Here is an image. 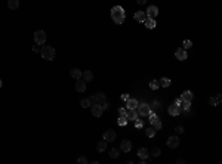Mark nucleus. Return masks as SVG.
<instances>
[{"label": "nucleus", "instance_id": "f257e3e1", "mask_svg": "<svg viewBox=\"0 0 222 164\" xmlns=\"http://www.w3.org/2000/svg\"><path fill=\"white\" fill-rule=\"evenodd\" d=\"M111 18L116 24H123L124 19H126V13H124V9L122 6H114L113 9H111Z\"/></svg>", "mask_w": 222, "mask_h": 164}, {"label": "nucleus", "instance_id": "f03ea898", "mask_svg": "<svg viewBox=\"0 0 222 164\" xmlns=\"http://www.w3.org/2000/svg\"><path fill=\"white\" fill-rule=\"evenodd\" d=\"M40 55H41L43 59H46V61H52V59L55 58V55H56V52H55V49L52 46H43L40 49Z\"/></svg>", "mask_w": 222, "mask_h": 164}, {"label": "nucleus", "instance_id": "7ed1b4c3", "mask_svg": "<svg viewBox=\"0 0 222 164\" xmlns=\"http://www.w3.org/2000/svg\"><path fill=\"white\" fill-rule=\"evenodd\" d=\"M34 41H36V45H45L46 33L43 30H37L36 33H34Z\"/></svg>", "mask_w": 222, "mask_h": 164}, {"label": "nucleus", "instance_id": "20e7f679", "mask_svg": "<svg viewBox=\"0 0 222 164\" xmlns=\"http://www.w3.org/2000/svg\"><path fill=\"white\" fill-rule=\"evenodd\" d=\"M136 111H138V115H148L150 114V111H151V107L148 105V103H145V102H142V103H139L138 107H136Z\"/></svg>", "mask_w": 222, "mask_h": 164}, {"label": "nucleus", "instance_id": "39448f33", "mask_svg": "<svg viewBox=\"0 0 222 164\" xmlns=\"http://www.w3.org/2000/svg\"><path fill=\"white\" fill-rule=\"evenodd\" d=\"M90 109H92V114L95 115V117H101L102 113H104V109H102L101 103H93V105L90 107Z\"/></svg>", "mask_w": 222, "mask_h": 164}, {"label": "nucleus", "instance_id": "423d86ee", "mask_svg": "<svg viewBox=\"0 0 222 164\" xmlns=\"http://www.w3.org/2000/svg\"><path fill=\"white\" fill-rule=\"evenodd\" d=\"M145 13H147L148 18H156V16L158 15V7L154 6V5H151V6H148V9H147Z\"/></svg>", "mask_w": 222, "mask_h": 164}, {"label": "nucleus", "instance_id": "0eeeda50", "mask_svg": "<svg viewBox=\"0 0 222 164\" xmlns=\"http://www.w3.org/2000/svg\"><path fill=\"white\" fill-rule=\"evenodd\" d=\"M116 132L114 130H107L105 133H104V141L107 142V143H110V142H114L116 141Z\"/></svg>", "mask_w": 222, "mask_h": 164}, {"label": "nucleus", "instance_id": "6e6552de", "mask_svg": "<svg viewBox=\"0 0 222 164\" xmlns=\"http://www.w3.org/2000/svg\"><path fill=\"white\" fill-rule=\"evenodd\" d=\"M167 113L170 114V115H173V117H176V115H179L181 114V107H178V105H170L169 107V109H167Z\"/></svg>", "mask_w": 222, "mask_h": 164}, {"label": "nucleus", "instance_id": "1a4fd4ad", "mask_svg": "<svg viewBox=\"0 0 222 164\" xmlns=\"http://www.w3.org/2000/svg\"><path fill=\"white\" fill-rule=\"evenodd\" d=\"M175 56L179 59V61H185V59H187V49H184V47L178 49L175 52Z\"/></svg>", "mask_w": 222, "mask_h": 164}, {"label": "nucleus", "instance_id": "9d476101", "mask_svg": "<svg viewBox=\"0 0 222 164\" xmlns=\"http://www.w3.org/2000/svg\"><path fill=\"white\" fill-rule=\"evenodd\" d=\"M178 145H179L178 136H170L169 139H167V146H169V148H176Z\"/></svg>", "mask_w": 222, "mask_h": 164}, {"label": "nucleus", "instance_id": "9b49d317", "mask_svg": "<svg viewBox=\"0 0 222 164\" xmlns=\"http://www.w3.org/2000/svg\"><path fill=\"white\" fill-rule=\"evenodd\" d=\"M126 102H127V103H126V108H127V109H136V107L139 105L138 101H136V99H130V98L127 99Z\"/></svg>", "mask_w": 222, "mask_h": 164}, {"label": "nucleus", "instance_id": "f8f14e48", "mask_svg": "<svg viewBox=\"0 0 222 164\" xmlns=\"http://www.w3.org/2000/svg\"><path fill=\"white\" fill-rule=\"evenodd\" d=\"M76 90L77 92H84L86 90V81H83L82 79H79L76 81Z\"/></svg>", "mask_w": 222, "mask_h": 164}, {"label": "nucleus", "instance_id": "ddd939ff", "mask_svg": "<svg viewBox=\"0 0 222 164\" xmlns=\"http://www.w3.org/2000/svg\"><path fill=\"white\" fill-rule=\"evenodd\" d=\"M130 149H132V143H130V141H123L122 145H120V151H123V152H129Z\"/></svg>", "mask_w": 222, "mask_h": 164}, {"label": "nucleus", "instance_id": "4468645a", "mask_svg": "<svg viewBox=\"0 0 222 164\" xmlns=\"http://www.w3.org/2000/svg\"><path fill=\"white\" fill-rule=\"evenodd\" d=\"M82 73L83 71H80L79 68H71V70H70V75L73 77V79H76V80L82 79Z\"/></svg>", "mask_w": 222, "mask_h": 164}, {"label": "nucleus", "instance_id": "2eb2a0df", "mask_svg": "<svg viewBox=\"0 0 222 164\" xmlns=\"http://www.w3.org/2000/svg\"><path fill=\"white\" fill-rule=\"evenodd\" d=\"M127 120H130V121H135L136 118H138V111L136 109H127Z\"/></svg>", "mask_w": 222, "mask_h": 164}, {"label": "nucleus", "instance_id": "dca6fc26", "mask_svg": "<svg viewBox=\"0 0 222 164\" xmlns=\"http://www.w3.org/2000/svg\"><path fill=\"white\" fill-rule=\"evenodd\" d=\"M142 24H145V27H147V28H150V30L156 27V21H154V18H148V16H147V18H145V21H144Z\"/></svg>", "mask_w": 222, "mask_h": 164}, {"label": "nucleus", "instance_id": "f3484780", "mask_svg": "<svg viewBox=\"0 0 222 164\" xmlns=\"http://www.w3.org/2000/svg\"><path fill=\"white\" fill-rule=\"evenodd\" d=\"M82 77H83V81H92L93 80V73L92 71H83L82 73Z\"/></svg>", "mask_w": 222, "mask_h": 164}, {"label": "nucleus", "instance_id": "a211bd4d", "mask_svg": "<svg viewBox=\"0 0 222 164\" xmlns=\"http://www.w3.org/2000/svg\"><path fill=\"white\" fill-rule=\"evenodd\" d=\"M145 18H147V13L142 12V11H139V12H136V13H135V19L138 21V22H141V24L145 21Z\"/></svg>", "mask_w": 222, "mask_h": 164}, {"label": "nucleus", "instance_id": "6ab92c4d", "mask_svg": "<svg viewBox=\"0 0 222 164\" xmlns=\"http://www.w3.org/2000/svg\"><path fill=\"white\" fill-rule=\"evenodd\" d=\"M193 96H194V95H193L191 90H185V92L181 95V99H182V101H190V102H191V101H193Z\"/></svg>", "mask_w": 222, "mask_h": 164}, {"label": "nucleus", "instance_id": "aec40b11", "mask_svg": "<svg viewBox=\"0 0 222 164\" xmlns=\"http://www.w3.org/2000/svg\"><path fill=\"white\" fill-rule=\"evenodd\" d=\"M7 6H9V9L15 11L19 7V0H7Z\"/></svg>", "mask_w": 222, "mask_h": 164}, {"label": "nucleus", "instance_id": "412c9836", "mask_svg": "<svg viewBox=\"0 0 222 164\" xmlns=\"http://www.w3.org/2000/svg\"><path fill=\"white\" fill-rule=\"evenodd\" d=\"M95 99H96V103H104L105 102V95L102 93V92H98L95 95Z\"/></svg>", "mask_w": 222, "mask_h": 164}, {"label": "nucleus", "instance_id": "4be33fe9", "mask_svg": "<svg viewBox=\"0 0 222 164\" xmlns=\"http://www.w3.org/2000/svg\"><path fill=\"white\" fill-rule=\"evenodd\" d=\"M96 149H98L99 152H104V151L107 149V142H105V141L98 142V143H96Z\"/></svg>", "mask_w": 222, "mask_h": 164}, {"label": "nucleus", "instance_id": "5701e85b", "mask_svg": "<svg viewBox=\"0 0 222 164\" xmlns=\"http://www.w3.org/2000/svg\"><path fill=\"white\" fill-rule=\"evenodd\" d=\"M209 103H210V105H213V107H215V105H219V103H221V95H218L216 98H210V99H209Z\"/></svg>", "mask_w": 222, "mask_h": 164}, {"label": "nucleus", "instance_id": "b1692460", "mask_svg": "<svg viewBox=\"0 0 222 164\" xmlns=\"http://www.w3.org/2000/svg\"><path fill=\"white\" fill-rule=\"evenodd\" d=\"M138 155L141 158H147L148 157V149L147 148H139L138 149Z\"/></svg>", "mask_w": 222, "mask_h": 164}, {"label": "nucleus", "instance_id": "393cba45", "mask_svg": "<svg viewBox=\"0 0 222 164\" xmlns=\"http://www.w3.org/2000/svg\"><path fill=\"white\" fill-rule=\"evenodd\" d=\"M80 105H82L83 108H89V107H92V102L89 101V98H88V99H82V101H80Z\"/></svg>", "mask_w": 222, "mask_h": 164}, {"label": "nucleus", "instance_id": "a878e982", "mask_svg": "<svg viewBox=\"0 0 222 164\" xmlns=\"http://www.w3.org/2000/svg\"><path fill=\"white\" fill-rule=\"evenodd\" d=\"M181 107H182L184 111H188L190 107H191V102H190V101H182V102H181Z\"/></svg>", "mask_w": 222, "mask_h": 164}, {"label": "nucleus", "instance_id": "bb28decb", "mask_svg": "<svg viewBox=\"0 0 222 164\" xmlns=\"http://www.w3.org/2000/svg\"><path fill=\"white\" fill-rule=\"evenodd\" d=\"M117 123H118V126H126L127 124V117H118L117 118Z\"/></svg>", "mask_w": 222, "mask_h": 164}, {"label": "nucleus", "instance_id": "cd10ccee", "mask_svg": "<svg viewBox=\"0 0 222 164\" xmlns=\"http://www.w3.org/2000/svg\"><path fill=\"white\" fill-rule=\"evenodd\" d=\"M148 115H150V123H151V124H154L157 120H158V117H157L154 113H151V111H150V114H148Z\"/></svg>", "mask_w": 222, "mask_h": 164}, {"label": "nucleus", "instance_id": "c85d7f7f", "mask_svg": "<svg viewBox=\"0 0 222 164\" xmlns=\"http://www.w3.org/2000/svg\"><path fill=\"white\" fill-rule=\"evenodd\" d=\"M158 83H160V86H163V87H169V86H170V80L169 79H161Z\"/></svg>", "mask_w": 222, "mask_h": 164}, {"label": "nucleus", "instance_id": "c756f323", "mask_svg": "<svg viewBox=\"0 0 222 164\" xmlns=\"http://www.w3.org/2000/svg\"><path fill=\"white\" fill-rule=\"evenodd\" d=\"M145 133H147L148 137H152V136L156 135V129L154 127H150V129H147V132H145Z\"/></svg>", "mask_w": 222, "mask_h": 164}, {"label": "nucleus", "instance_id": "7c9ffc66", "mask_svg": "<svg viewBox=\"0 0 222 164\" xmlns=\"http://www.w3.org/2000/svg\"><path fill=\"white\" fill-rule=\"evenodd\" d=\"M110 157H111V158H117V157H118V149H116V148L110 149Z\"/></svg>", "mask_w": 222, "mask_h": 164}, {"label": "nucleus", "instance_id": "2f4dec72", "mask_svg": "<svg viewBox=\"0 0 222 164\" xmlns=\"http://www.w3.org/2000/svg\"><path fill=\"white\" fill-rule=\"evenodd\" d=\"M150 87L156 90V89H158V87H160V83H158L157 80H152V81L150 83Z\"/></svg>", "mask_w": 222, "mask_h": 164}, {"label": "nucleus", "instance_id": "473e14b6", "mask_svg": "<svg viewBox=\"0 0 222 164\" xmlns=\"http://www.w3.org/2000/svg\"><path fill=\"white\" fill-rule=\"evenodd\" d=\"M160 154H161V149H160V148H154V149L151 151V155H152V157H160Z\"/></svg>", "mask_w": 222, "mask_h": 164}, {"label": "nucleus", "instance_id": "72a5a7b5", "mask_svg": "<svg viewBox=\"0 0 222 164\" xmlns=\"http://www.w3.org/2000/svg\"><path fill=\"white\" fill-rule=\"evenodd\" d=\"M191 46H193L191 40H184V41H182V47H184V49H188V47H191Z\"/></svg>", "mask_w": 222, "mask_h": 164}, {"label": "nucleus", "instance_id": "f704fd0d", "mask_svg": "<svg viewBox=\"0 0 222 164\" xmlns=\"http://www.w3.org/2000/svg\"><path fill=\"white\" fill-rule=\"evenodd\" d=\"M135 127H138V129L144 127V121H142V120H139V118H136L135 120Z\"/></svg>", "mask_w": 222, "mask_h": 164}, {"label": "nucleus", "instance_id": "c9c22d12", "mask_svg": "<svg viewBox=\"0 0 222 164\" xmlns=\"http://www.w3.org/2000/svg\"><path fill=\"white\" fill-rule=\"evenodd\" d=\"M118 114H120L122 117H126L127 115V108H120L118 109Z\"/></svg>", "mask_w": 222, "mask_h": 164}, {"label": "nucleus", "instance_id": "e433bc0d", "mask_svg": "<svg viewBox=\"0 0 222 164\" xmlns=\"http://www.w3.org/2000/svg\"><path fill=\"white\" fill-rule=\"evenodd\" d=\"M161 126H163V124H161V121H160V120H157V121L154 123V129H156V130H160V129H161Z\"/></svg>", "mask_w": 222, "mask_h": 164}, {"label": "nucleus", "instance_id": "4c0bfd02", "mask_svg": "<svg viewBox=\"0 0 222 164\" xmlns=\"http://www.w3.org/2000/svg\"><path fill=\"white\" fill-rule=\"evenodd\" d=\"M175 132H176L178 135H181V133H184V127H182V126H178V127L175 129Z\"/></svg>", "mask_w": 222, "mask_h": 164}, {"label": "nucleus", "instance_id": "58836bf2", "mask_svg": "<svg viewBox=\"0 0 222 164\" xmlns=\"http://www.w3.org/2000/svg\"><path fill=\"white\" fill-rule=\"evenodd\" d=\"M77 163H80V164H86L88 160L84 158V157H79V158H77Z\"/></svg>", "mask_w": 222, "mask_h": 164}, {"label": "nucleus", "instance_id": "ea45409f", "mask_svg": "<svg viewBox=\"0 0 222 164\" xmlns=\"http://www.w3.org/2000/svg\"><path fill=\"white\" fill-rule=\"evenodd\" d=\"M101 107H102V109H108V108H110V103L105 101L104 103H101Z\"/></svg>", "mask_w": 222, "mask_h": 164}, {"label": "nucleus", "instance_id": "a19ab883", "mask_svg": "<svg viewBox=\"0 0 222 164\" xmlns=\"http://www.w3.org/2000/svg\"><path fill=\"white\" fill-rule=\"evenodd\" d=\"M181 102H182V99H181V98H176L173 103H175V105H178V107H181Z\"/></svg>", "mask_w": 222, "mask_h": 164}, {"label": "nucleus", "instance_id": "79ce46f5", "mask_svg": "<svg viewBox=\"0 0 222 164\" xmlns=\"http://www.w3.org/2000/svg\"><path fill=\"white\" fill-rule=\"evenodd\" d=\"M122 99H123V101H127V99H129V95H127V93H123V95H122Z\"/></svg>", "mask_w": 222, "mask_h": 164}, {"label": "nucleus", "instance_id": "37998d69", "mask_svg": "<svg viewBox=\"0 0 222 164\" xmlns=\"http://www.w3.org/2000/svg\"><path fill=\"white\" fill-rule=\"evenodd\" d=\"M89 101L92 102V105H93V103H96V99H95V95H93V96H90V98H89Z\"/></svg>", "mask_w": 222, "mask_h": 164}, {"label": "nucleus", "instance_id": "c03bdc74", "mask_svg": "<svg viewBox=\"0 0 222 164\" xmlns=\"http://www.w3.org/2000/svg\"><path fill=\"white\" fill-rule=\"evenodd\" d=\"M136 2H138L139 5H144V3H147V0H136Z\"/></svg>", "mask_w": 222, "mask_h": 164}, {"label": "nucleus", "instance_id": "a18cd8bd", "mask_svg": "<svg viewBox=\"0 0 222 164\" xmlns=\"http://www.w3.org/2000/svg\"><path fill=\"white\" fill-rule=\"evenodd\" d=\"M33 52H40V47H37V46H34V47H33Z\"/></svg>", "mask_w": 222, "mask_h": 164}, {"label": "nucleus", "instance_id": "49530a36", "mask_svg": "<svg viewBox=\"0 0 222 164\" xmlns=\"http://www.w3.org/2000/svg\"><path fill=\"white\" fill-rule=\"evenodd\" d=\"M2 84H3V83H2V80H0V87H2Z\"/></svg>", "mask_w": 222, "mask_h": 164}]
</instances>
